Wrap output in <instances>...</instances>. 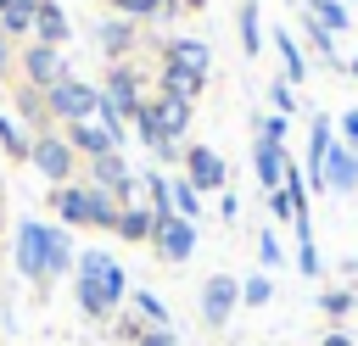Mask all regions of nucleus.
<instances>
[{
	"instance_id": "1",
	"label": "nucleus",
	"mask_w": 358,
	"mask_h": 346,
	"mask_svg": "<svg viewBox=\"0 0 358 346\" xmlns=\"http://www.w3.org/2000/svg\"><path fill=\"white\" fill-rule=\"evenodd\" d=\"M73 296H78V307L90 318H112L123 307V296H129V279H123L117 257H106L95 246L78 251V262H73Z\"/></svg>"
},
{
	"instance_id": "2",
	"label": "nucleus",
	"mask_w": 358,
	"mask_h": 346,
	"mask_svg": "<svg viewBox=\"0 0 358 346\" xmlns=\"http://www.w3.org/2000/svg\"><path fill=\"white\" fill-rule=\"evenodd\" d=\"M95 106H101V89L84 84V78H73V73L45 89V112H50L56 123H84V117H95Z\"/></svg>"
},
{
	"instance_id": "3",
	"label": "nucleus",
	"mask_w": 358,
	"mask_h": 346,
	"mask_svg": "<svg viewBox=\"0 0 358 346\" xmlns=\"http://www.w3.org/2000/svg\"><path fill=\"white\" fill-rule=\"evenodd\" d=\"M28 162H34V167H39L50 184H73V162H78V156H73V145H67L62 134H50V128H45V134H34Z\"/></svg>"
},
{
	"instance_id": "4",
	"label": "nucleus",
	"mask_w": 358,
	"mask_h": 346,
	"mask_svg": "<svg viewBox=\"0 0 358 346\" xmlns=\"http://www.w3.org/2000/svg\"><path fill=\"white\" fill-rule=\"evenodd\" d=\"M90 184H95V190H112V195H117V206H134V190H140V179L129 173L123 151L95 156V162H90Z\"/></svg>"
},
{
	"instance_id": "5",
	"label": "nucleus",
	"mask_w": 358,
	"mask_h": 346,
	"mask_svg": "<svg viewBox=\"0 0 358 346\" xmlns=\"http://www.w3.org/2000/svg\"><path fill=\"white\" fill-rule=\"evenodd\" d=\"M11 257H17V273H22V279L50 285V279H45V223H39V218H22V223H17Z\"/></svg>"
},
{
	"instance_id": "6",
	"label": "nucleus",
	"mask_w": 358,
	"mask_h": 346,
	"mask_svg": "<svg viewBox=\"0 0 358 346\" xmlns=\"http://www.w3.org/2000/svg\"><path fill=\"white\" fill-rule=\"evenodd\" d=\"M151 251L162 257V262H185L190 251H196V223L190 218H157V229H151Z\"/></svg>"
},
{
	"instance_id": "7",
	"label": "nucleus",
	"mask_w": 358,
	"mask_h": 346,
	"mask_svg": "<svg viewBox=\"0 0 358 346\" xmlns=\"http://www.w3.org/2000/svg\"><path fill=\"white\" fill-rule=\"evenodd\" d=\"M235 307H241V279H235V273H213V279L201 285V324L224 329Z\"/></svg>"
},
{
	"instance_id": "8",
	"label": "nucleus",
	"mask_w": 358,
	"mask_h": 346,
	"mask_svg": "<svg viewBox=\"0 0 358 346\" xmlns=\"http://www.w3.org/2000/svg\"><path fill=\"white\" fill-rule=\"evenodd\" d=\"M185 179H190L196 195H201V190H224V184H229V167H224V156H218L213 145H185Z\"/></svg>"
},
{
	"instance_id": "9",
	"label": "nucleus",
	"mask_w": 358,
	"mask_h": 346,
	"mask_svg": "<svg viewBox=\"0 0 358 346\" xmlns=\"http://www.w3.org/2000/svg\"><path fill=\"white\" fill-rule=\"evenodd\" d=\"M22 73H28L34 89H50V84L67 78V56H62L56 45H28V50H22Z\"/></svg>"
},
{
	"instance_id": "10",
	"label": "nucleus",
	"mask_w": 358,
	"mask_h": 346,
	"mask_svg": "<svg viewBox=\"0 0 358 346\" xmlns=\"http://www.w3.org/2000/svg\"><path fill=\"white\" fill-rule=\"evenodd\" d=\"M62 140L73 145V156H90V162H95V156H106V151H117V140H112V134H106L95 117H84V123H67V134H62Z\"/></svg>"
},
{
	"instance_id": "11",
	"label": "nucleus",
	"mask_w": 358,
	"mask_h": 346,
	"mask_svg": "<svg viewBox=\"0 0 358 346\" xmlns=\"http://www.w3.org/2000/svg\"><path fill=\"white\" fill-rule=\"evenodd\" d=\"M67 33H73V22H67V11L56 6V0H39V11H34V45H67Z\"/></svg>"
},
{
	"instance_id": "12",
	"label": "nucleus",
	"mask_w": 358,
	"mask_h": 346,
	"mask_svg": "<svg viewBox=\"0 0 358 346\" xmlns=\"http://www.w3.org/2000/svg\"><path fill=\"white\" fill-rule=\"evenodd\" d=\"M324 190H336V195L358 190V151L330 145V156H324Z\"/></svg>"
},
{
	"instance_id": "13",
	"label": "nucleus",
	"mask_w": 358,
	"mask_h": 346,
	"mask_svg": "<svg viewBox=\"0 0 358 346\" xmlns=\"http://www.w3.org/2000/svg\"><path fill=\"white\" fill-rule=\"evenodd\" d=\"M252 167H257V184H263V190H280V184H285V145L257 140V145H252Z\"/></svg>"
},
{
	"instance_id": "14",
	"label": "nucleus",
	"mask_w": 358,
	"mask_h": 346,
	"mask_svg": "<svg viewBox=\"0 0 358 346\" xmlns=\"http://www.w3.org/2000/svg\"><path fill=\"white\" fill-rule=\"evenodd\" d=\"M73 262H78V251H73L67 229H62V223H45V279L73 273Z\"/></svg>"
},
{
	"instance_id": "15",
	"label": "nucleus",
	"mask_w": 358,
	"mask_h": 346,
	"mask_svg": "<svg viewBox=\"0 0 358 346\" xmlns=\"http://www.w3.org/2000/svg\"><path fill=\"white\" fill-rule=\"evenodd\" d=\"M50 206H56V218H62L67 229H84V223H90V201H84V184H56V190H50Z\"/></svg>"
},
{
	"instance_id": "16",
	"label": "nucleus",
	"mask_w": 358,
	"mask_h": 346,
	"mask_svg": "<svg viewBox=\"0 0 358 346\" xmlns=\"http://www.w3.org/2000/svg\"><path fill=\"white\" fill-rule=\"evenodd\" d=\"M151 117H157V134H162V140H179V134L190 128V106L173 100V95H157V100H151Z\"/></svg>"
},
{
	"instance_id": "17",
	"label": "nucleus",
	"mask_w": 358,
	"mask_h": 346,
	"mask_svg": "<svg viewBox=\"0 0 358 346\" xmlns=\"http://www.w3.org/2000/svg\"><path fill=\"white\" fill-rule=\"evenodd\" d=\"M95 39H101V50H106L112 61H123V56L134 50V22H129V17H106V22L95 28Z\"/></svg>"
},
{
	"instance_id": "18",
	"label": "nucleus",
	"mask_w": 358,
	"mask_h": 346,
	"mask_svg": "<svg viewBox=\"0 0 358 346\" xmlns=\"http://www.w3.org/2000/svg\"><path fill=\"white\" fill-rule=\"evenodd\" d=\"M162 61H173V67H185V73H196V78H207V67H213V56H207L201 39H173Z\"/></svg>"
},
{
	"instance_id": "19",
	"label": "nucleus",
	"mask_w": 358,
	"mask_h": 346,
	"mask_svg": "<svg viewBox=\"0 0 358 346\" xmlns=\"http://www.w3.org/2000/svg\"><path fill=\"white\" fill-rule=\"evenodd\" d=\"M151 229H157V212L134 201V206L117 212V229H112V234H117V240H151Z\"/></svg>"
},
{
	"instance_id": "20",
	"label": "nucleus",
	"mask_w": 358,
	"mask_h": 346,
	"mask_svg": "<svg viewBox=\"0 0 358 346\" xmlns=\"http://www.w3.org/2000/svg\"><path fill=\"white\" fill-rule=\"evenodd\" d=\"M274 50L285 61V84H302L308 78V61H302V45L291 39V28H274Z\"/></svg>"
},
{
	"instance_id": "21",
	"label": "nucleus",
	"mask_w": 358,
	"mask_h": 346,
	"mask_svg": "<svg viewBox=\"0 0 358 346\" xmlns=\"http://www.w3.org/2000/svg\"><path fill=\"white\" fill-rule=\"evenodd\" d=\"M162 95H173V100H196L201 95V78L196 73H185V67H173V61H162Z\"/></svg>"
},
{
	"instance_id": "22",
	"label": "nucleus",
	"mask_w": 358,
	"mask_h": 346,
	"mask_svg": "<svg viewBox=\"0 0 358 346\" xmlns=\"http://www.w3.org/2000/svg\"><path fill=\"white\" fill-rule=\"evenodd\" d=\"M34 11H39V0H11L6 11H0V33L11 39V33H34Z\"/></svg>"
},
{
	"instance_id": "23",
	"label": "nucleus",
	"mask_w": 358,
	"mask_h": 346,
	"mask_svg": "<svg viewBox=\"0 0 358 346\" xmlns=\"http://www.w3.org/2000/svg\"><path fill=\"white\" fill-rule=\"evenodd\" d=\"M168 195H173V218H201V195H196V184L190 179H168Z\"/></svg>"
},
{
	"instance_id": "24",
	"label": "nucleus",
	"mask_w": 358,
	"mask_h": 346,
	"mask_svg": "<svg viewBox=\"0 0 358 346\" xmlns=\"http://www.w3.org/2000/svg\"><path fill=\"white\" fill-rule=\"evenodd\" d=\"M134 313H140L145 329H168V301L157 290H134Z\"/></svg>"
},
{
	"instance_id": "25",
	"label": "nucleus",
	"mask_w": 358,
	"mask_h": 346,
	"mask_svg": "<svg viewBox=\"0 0 358 346\" xmlns=\"http://www.w3.org/2000/svg\"><path fill=\"white\" fill-rule=\"evenodd\" d=\"M112 6H117V17H129V22H134V17H173V11H179V0H112Z\"/></svg>"
},
{
	"instance_id": "26",
	"label": "nucleus",
	"mask_w": 358,
	"mask_h": 346,
	"mask_svg": "<svg viewBox=\"0 0 358 346\" xmlns=\"http://www.w3.org/2000/svg\"><path fill=\"white\" fill-rule=\"evenodd\" d=\"M17 112H22V117H28V123H34L39 134H45V117H50V112H45V89L22 84V89H17Z\"/></svg>"
},
{
	"instance_id": "27",
	"label": "nucleus",
	"mask_w": 358,
	"mask_h": 346,
	"mask_svg": "<svg viewBox=\"0 0 358 346\" xmlns=\"http://www.w3.org/2000/svg\"><path fill=\"white\" fill-rule=\"evenodd\" d=\"M0 151H6V156H28V151H34V134H22L6 112H0Z\"/></svg>"
},
{
	"instance_id": "28",
	"label": "nucleus",
	"mask_w": 358,
	"mask_h": 346,
	"mask_svg": "<svg viewBox=\"0 0 358 346\" xmlns=\"http://www.w3.org/2000/svg\"><path fill=\"white\" fill-rule=\"evenodd\" d=\"M308 17H313V22H324V28H336V33H341V28L352 22L341 0H308Z\"/></svg>"
},
{
	"instance_id": "29",
	"label": "nucleus",
	"mask_w": 358,
	"mask_h": 346,
	"mask_svg": "<svg viewBox=\"0 0 358 346\" xmlns=\"http://www.w3.org/2000/svg\"><path fill=\"white\" fill-rule=\"evenodd\" d=\"M241 45H246V56H257V50H263V33H257V0H246V6H241Z\"/></svg>"
},
{
	"instance_id": "30",
	"label": "nucleus",
	"mask_w": 358,
	"mask_h": 346,
	"mask_svg": "<svg viewBox=\"0 0 358 346\" xmlns=\"http://www.w3.org/2000/svg\"><path fill=\"white\" fill-rule=\"evenodd\" d=\"M268 296H274V285H268V273H252V279L241 285V301H246V307H263Z\"/></svg>"
},
{
	"instance_id": "31",
	"label": "nucleus",
	"mask_w": 358,
	"mask_h": 346,
	"mask_svg": "<svg viewBox=\"0 0 358 346\" xmlns=\"http://www.w3.org/2000/svg\"><path fill=\"white\" fill-rule=\"evenodd\" d=\"M257 257H263V268H280V262H285V251H280L274 229H263V234H257Z\"/></svg>"
},
{
	"instance_id": "32",
	"label": "nucleus",
	"mask_w": 358,
	"mask_h": 346,
	"mask_svg": "<svg viewBox=\"0 0 358 346\" xmlns=\"http://www.w3.org/2000/svg\"><path fill=\"white\" fill-rule=\"evenodd\" d=\"M319 307H324L330 318H347V313H352V290H324V296H319Z\"/></svg>"
},
{
	"instance_id": "33",
	"label": "nucleus",
	"mask_w": 358,
	"mask_h": 346,
	"mask_svg": "<svg viewBox=\"0 0 358 346\" xmlns=\"http://www.w3.org/2000/svg\"><path fill=\"white\" fill-rule=\"evenodd\" d=\"M308 39H313V50H319V56H324V61H330V67H336V50H330V28H324V22H313V17H308Z\"/></svg>"
},
{
	"instance_id": "34",
	"label": "nucleus",
	"mask_w": 358,
	"mask_h": 346,
	"mask_svg": "<svg viewBox=\"0 0 358 346\" xmlns=\"http://www.w3.org/2000/svg\"><path fill=\"white\" fill-rule=\"evenodd\" d=\"M134 346H179V335H173V329H140Z\"/></svg>"
},
{
	"instance_id": "35",
	"label": "nucleus",
	"mask_w": 358,
	"mask_h": 346,
	"mask_svg": "<svg viewBox=\"0 0 358 346\" xmlns=\"http://www.w3.org/2000/svg\"><path fill=\"white\" fill-rule=\"evenodd\" d=\"M257 140H274V145H285V117H280V112H274V117H263Z\"/></svg>"
},
{
	"instance_id": "36",
	"label": "nucleus",
	"mask_w": 358,
	"mask_h": 346,
	"mask_svg": "<svg viewBox=\"0 0 358 346\" xmlns=\"http://www.w3.org/2000/svg\"><path fill=\"white\" fill-rule=\"evenodd\" d=\"M296 268H302L308 279L319 273V251H313V240H302V246H296Z\"/></svg>"
},
{
	"instance_id": "37",
	"label": "nucleus",
	"mask_w": 358,
	"mask_h": 346,
	"mask_svg": "<svg viewBox=\"0 0 358 346\" xmlns=\"http://www.w3.org/2000/svg\"><path fill=\"white\" fill-rule=\"evenodd\" d=\"M268 95H274V106H280V117H285V112H296V95H291V84H285V78H280V84H274Z\"/></svg>"
},
{
	"instance_id": "38",
	"label": "nucleus",
	"mask_w": 358,
	"mask_h": 346,
	"mask_svg": "<svg viewBox=\"0 0 358 346\" xmlns=\"http://www.w3.org/2000/svg\"><path fill=\"white\" fill-rule=\"evenodd\" d=\"M341 134H347V151H358V112L341 117Z\"/></svg>"
},
{
	"instance_id": "39",
	"label": "nucleus",
	"mask_w": 358,
	"mask_h": 346,
	"mask_svg": "<svg viewBox=\"0 0 358 346\" xmlns=\"http://www.w3.org/2000/svg\"><path fill=\"white\" fill-rule=\"evenodd\" d=\"M319 346H358V340H352V335H341V329H330V335H324Z\"/></svg>"
},
{
	"instance_id": "40",
	"label": "nucleus",
	"mask_w": 358,
	"mask_h": 346,
	"mask_svg": "<svg viewBox=\"0 0 358 346\" xmlns=\"http://www.w3.org/2000/svg\"><path fill=\"white\" fill-rule=\"evenodd\" d=\"M6 67H11V39L0 33V78H6Z\"/></svg>"
},
{
	"instance_id": "41",
	"label": "nucleus",
	"mask_w": 358,
	"mask_h": 346,
	"mask_svg": "<svg viewBox=\"0 0 358 346\" xmlns=\"http://www.w3.org/2000/svg\"><path fill=\"white\" fill-rule=\"evenodd\" d=\"M201 6H207V0H179V11H201Z\"/></svg>"
},
{
	"instance_id": "42",
	"label": "nucleus",
	"mask_w": 358,
	"mask_h": 346,
	"mask_svg": "<svg viewBox=\"0 0 358 346\" xmlns=\"http://www.w3.org/2000/svg\"><path fill=\"white\" fill-rule=\"evenodd\" d=\"M6 6H11V0H0V11H6Z\"/></svg>"
},
{
	"instance_id": "43",
	"label": "nucleus",
	"mask_w": 358,
	"mask_h": 346,
	"mask_svg": "<svg viewBox=\"0 0 358 346\" xmlns=\"http://www.w3.org/2000/svg\"><path fill=\"white\" fill-rule=\"evenodd\" d=\"M352 73H358V61H352Z\"/></svg>"
},
{
	"instance_id": "44",
	"label": "nucleus",
	"mask_w": 358,
	"mask_h": 346,
	"mask_svg": "<svg viewBox=\"0 0 358 346\" xmlns=\"http://www.w3.org/2000/svg\"><path fill=\"white\" fill-rule=\"evenodd\" d=\"M341 6H347V0H341Z\"/></svg>"
},
{
	"instance_id": "45",
	"label": "nucleus",
	"mask_w": 358,
	"mask_h": 346,
	"mask_svg": "<svg viewBox=\"0 0 358 346\" xmlns=\"http://www.w3.org/2000/svg\"><path fill=\"white\" fill-rule=\"evenodd\" d=\"M0 184H6V179H0Z\"/></svg>"
}]
</instances>
